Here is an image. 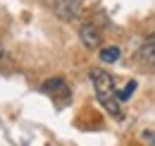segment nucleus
Segmentation results:
<instances>
[{
    "instance_id": "2",
    "label": "nucleus",
    "mask_w": 155,
    "mask_h": 146,
    "mask_svg": "<svg viewBox=\"0 0 155 146\" xmlns=\"http://www.w3.org/2000/svg\"><path fill=\"white\" fill-rule=\"evenodd\" d=\"M53 10L62 22H72L81 12V0H55L53 2Z\"/></svg>"
},
{
    "instance_id": "5",
    "label": "nucleus",
    "mask_w": 155,
    "mask_h": 146,
    "mask_svg": "<svg viewBox=\"0 0 155 146\" xmlns=\"http://www.w3.org/2000/svg\"><path fill=\"white\" fill-rule=\"evenodd\" d=\"M141 60L143 62H148V65H155V36L146 38V43L141 46Z\"/></svg>"
},
{
    "instance_id": "4",
    "label": "nucleus",
    "mask_w": 155,
    "mask_h": 146,
    "mask_svg": "<svg viewBox=\"0 0 155 146\" xmlns=\"http://www.w3.org/2000/svg\"><path fill=\"white\" fill-rule=\"evenodd\" d=\"M79 36H81V41H84L86 48H98V46H100V31H98L93 24H84V26L79 29Z\"/></svg>"
},
{
    "instance_id": "3",
    "label": "nucleus",
    "mask_w": 155,
    "mask_h": 146,
    "mask_svg": "<svg viewBox=\"0 0 155 146\" xmlns=\"http://www.w3.org/2000/svg\"><path fill=\"white\" fill-rule=\"evenodd\" d=\"M43 91L50 93V96H55V98H64V96H69V86H67L64 79L55 77V79H48V82L43 84Z\"/></svg>"
},
{
    "instance_id": "1",
    "label": "nucleus",
    "mask_w": 155,
    "mask_h": 146,
    "mask_svg": "<svg viewBox=\"0 0 155 146\" xmlns=\"http://www.w3.org/2000/svg\"><path fill=\"white\" fill-rule=\"evenodd\" d=\"M91 82H93V89H96V96H98V103L107 110L110 115L115 117H122V101L117 96V86H115V79L105 70H93L91 72Z\"/></svg>"
},
{
    "instance_id": "7",
    "label": "nucleus",
    "mask_w": 155,
    "mask_h": 146,
    "mask_svg": "<svg viewBox=\"0 0 155 146\" xmlns=\"http://www.w3.org/2000/svg\"><path fill=\"white\" fill-rule=\"evenodd\" d=\"M134 91H136V82H129V86H127L124 91H119L117 96H119V101H127V98H129V96H131Z\"/></svg>"
},
{
    "instance_id": "6",
    "label": "nucleus",
    "mask_w": 155,
    "mask_h": 146,
    "mask_svg": "<svg viewBox=\"0 0 155 146\" xmlns=\"http://www.w3.org/2000/svg\"><path fill=\"white\" fill-rule=\"evenodd\" d=\"M100 60H103V62H117V60H119V48H117V46L103 48V50H100Z\"/></svg>"
}]
</instances>
